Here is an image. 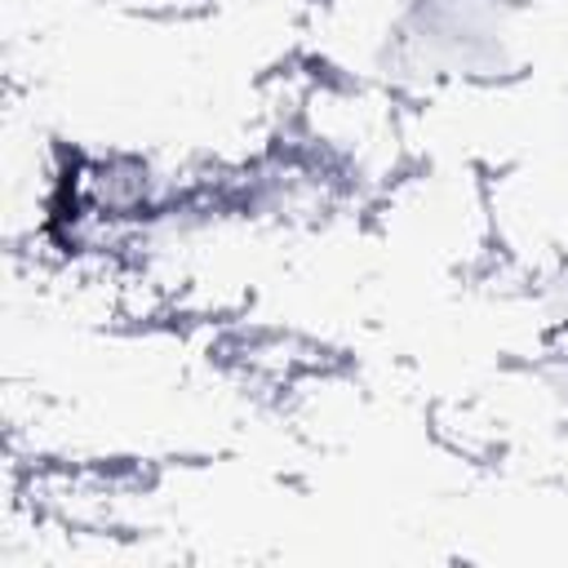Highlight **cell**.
<instances>
[{"mask_svg": "<svg viewBox=\"0 0 568 568\" xmlns=\"http://www.w3.org/2000/svg\"><path fill=\"white\" fill-rule=\"evenodd\" d=\"M324 75L382 98H435L524 75L532 27L524 0H315Z\"/></svg>", "mask_w": 568, "mask_h": 568, "instance_id": "1", "label": "cell"}, {"mask_svg": "<svg viewBox=\"0 0 568 568\" xmlns=\"http://www.w3.org/2000/svg\"><path fill=\"white\" fill-rule=\"evenodd\" d=\"M532 395L568 426V328H541V346L528 364Z\"/></svg>", "mask_w": 568, "mask_h": 568, "instance_id": "2", "label": "cell"}, {"mask_svg": "<svg viewBox=\"0 0 568 568\" xmlns=\"http://www.w3.org/2000/svg\"><path fill=\"white\" fill-rule=\"evenodd\" d=\"M528 297L541 315V328H568V244L528 275Z\"/></svg>", "mask_w": 568, "mask_h": 568, "instance_id": "3", "label": "cell"}]
</instances>
